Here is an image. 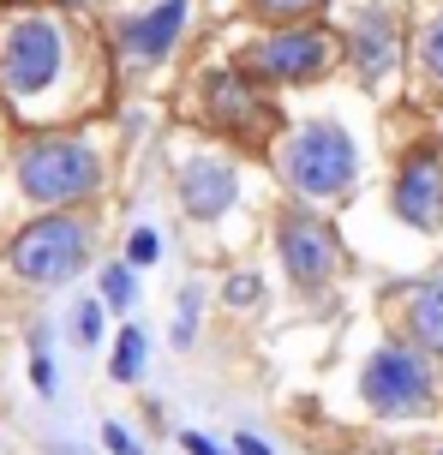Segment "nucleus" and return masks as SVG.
I'll list each match as a JSON object with an SVG mask.
<instances>
[{"label": "nucleus", "mask_w": 443, "mask_h": 455, "mask_svg": "<svg viewBox=\"0 0 443 455\" xmlns=\"http://www.w3.org/2000/svg\"><path fill=\"white\" fill-rule=\"evenodd\" d=\"M270 168H276L288 198H300V204H342V198H353V186L366 174V156H360V138H353L348 120L312 114V120H294L276 138Z\"/></svg>", "instance_id": "obj_1"}, {"label": "nucleus", "mask_w": 443, "mask_h": 455, "mask_svg": "<svg viewBox=\"0 0 443 455\" xmlns=\"http://www.w3.org/2000/svg\"><path fill=\"white\" fill-rule=\"evenodd\" d=\"M192 120H198V132L222 138L233 150H252V156H270L276 150V138L288 132V120L276 108V91H264L257 78L222 60V67H204L192 78Z\"/></svg>", "instance_id": "obj_2"}, {"label": "nucleus", "mask_w": 443, "mask_h": 455, "mask_svg": "<svg viewBox=\"0 0 443 455\" xmlns=\"http://www.w3.org/2000/svg\"><path fill=\"white\" fill-rule=\"evenodd\" d=\"M360 402L372 419H431L443 408V365L420 354L414 341H377L366 365H360Z\"/></svg>", "instance_id": "obj_3"}, {"label": "nucleus", "mask_w": 443, "mask_h": 455, "mask_svg": "<svg viewBox=\"0 0 443 455\" xmlns=\"http://www.w3.org/2000/svg\"><path fill=\"white\" fill-rule=\"evenodd\" d=\"M270 246H276V264L288 275V288L305 299H324L342 282V270H348L342 228L329 222L318 204H300V198H288L270 216Z\"/></svg>", "instance_id": "obj_4"}, {"label": "nucleus", "mask_w": 443, "mask_h": 455, "mask_svg": "<svg viewBox=\"0 0 443 455\" xmlns=\"http://www.w3.org/2000/svg\"><path fill=\"white\" fill-rule=\"evenodd\" d=\"M233 67L257 78L264 91H305V84H324L342 67V36L329 24H281V30L252 36L233 54Z\"/></svg>", "instance_id": "obj_5"}, {"label": "nucleus", "mask_w": 443, "mask_h": 455, "mask_svg": "<svg viewBox=\"0 0 443 455\" xmlns=\"http://www.w3.org/2000/svg\"><path fill=\"white\" fill-rule=\"evenodd\" d=\"M108 186V162L84 138H30L19 150V192L43 210H78Z\"/></svg>", "instance_id": "obj_6"}, {"label": "nucleus", "mask_w": 443, "mask_h": 455, "mask_svg": "<svg viewBox=\"0 0 443 455\" xmlns=\"http://www.w3.org/2000/svg\"><path fill=\"white\" fill-rule=\"evenodd\" d=\"M96 251V228L78 210H43L30 228H19V240L6 251V264L30 282V288H60L91 264Z\"/></svg>", "instance_id": "obj_7"}, {"label": "nucleus", "mask_w": 443, "mask_h": 455, "mask_svg": "<svg viewBox=\"0 0 443 455\" xmlns=\"http://www.w3.org/2000/svg\"><path fill=\"white\" fill-rule=\"evenodd\" d=\"M390 216L407 234H443V138L438 132H414L390 162Z\"/></svg>", "instance_id": "obj_8"}, {"label": "nucleus", "mask_w": 443, "mask_h": 455, "mask_svg": "<svg viewBox=\"0 0 443 455\" xmlns=\"http://www.w3.org/2000/svg\"><path fill=\"white\" fill-rule=\"evenodd\" d=\"M67 72V24L48 12H24L12 19L6 43H0V91L6 96H43L54 78Z\"/></svg>", "instance_id": "obj_9"}, {"label": "nucleus", "mask_w": 443, "mask_h": 455, "mask_svg": "<svg viewBox=\"0 0 443 455\" xmlns=\"http://www.w3.org/2000/svg\"><path fill=\"white\" fill-rule=\"evenodd\" d=\"M174 198L186 210V222L198 228H222L233 210L246 204V168L233 150H186L174 162Z\"/></svg>", "instance_id": "obj_10"}, {"label": "nucleus", "mask_w": 443, "mask_h": 455, "mask_svg": "<svg viewBox=\"0 0 443 455\" xmlns=\"http://www.w3.org/2000/svg\"><path fill=\"white\" fill-rule=\"evenodd\" d=\"M186 30H192V0H144L138 12H126L120 30H115L120 60L138 67V72H156L180 54Z\"/></svg>", "instance_id": "obj_11"}, {"label": "nucleus", "mask_w": 443, "mask_h": 455, "mask_svg": "<svg viewBox=\"0 0 443 455\" xmlns=\"http://www.w3.org/2000/svg\"><path fill=\"white\" fill-rule=\"evenodd\" d=\"M342 60L353 67V78H360L366 91H384V84L401 72V24H396V12L366 6V12L348 24V36H342Z\"/></svg>", "instance_id": "obj_12"}, {"label": "nucleus", "mask_w": 443, "mask_h": 455, "mask_svg": "<svg viewBox=\"0 0 443 455\" xmlns=\"http://www.w3.org/2000/svg\"><path fill=\"white\" fill-rule=\"evenodd\" d=\"M390 323H396L401 341H414L420 354L443 365V275H425V282H407L396 299H390Z\"/></svg>", "instance_id": "obj_13"}, {"label": "nucleus", "mask_w": 443, "mask_h": 455, "mask_svg": "<svg viewBox=\"0 0 443 455\" xmlns=\"http://www.w3.org/2000/svg\"><path fill=\"white\" fill-rule=\"evenodd\" d=\"M144 371H150V330L144 323H120L115 347H108V378L115 384H138Z\"/></svg>", "instance_id": "obj_14"}, {"label": "nucleus", "mask_w": 443, "mask_h": 455, "mask_svg": "<svg viewBox=\"0 0 443 455\" xmlns=\"http://www.w3.org/2000/svg\"><path fill=\"white\" fill-rule=\"evenodd\" d=\"M414 72H420L425 96L443 102V6L420 24V36H414Z\"/></svg>", "instance_id": "obj_15"}, {"label": "nucleus", "mask_w": 443, "mask_h": 455, "mask_svg": "<svg viewBox=\"0 0 443 455\" xmlns=\"http://www.w3.org/2000/svg\"><path fill=\"white\" fill-rule=\"evenodd\" d=\"M96 294H102V306H108V312H120V318H126V312L138 306V270H132L126 258L102 264V282H96Z\"/></svg>", "instance_id": "obj_16"}, {"label": "nucleus", "mask_w": 443, "mask_h": 455, "mask_svg": "<svg viewBox=\"0 0 443 455\" xmlns=\"http://www.w3.org/2000/svg\"><path fill=\"white\" fill-rule=\"evenodd\" d=\"M324 6L329 0H246V12L257 24H270V30H281V24H318Z\"/></svg>", "instance_id": "obj_17"}, {"label": "nucleus", "mask_w": 443, "mask_h": 455, "mask_svg": "<svg viewBox=\"0 0 443 455\" xmlns=\"http://www.w3.org/2000/svg\"><path fill=\"white\" fill-rule=\"evenodd\" d=\"M198 330H204V288L186 282V288H180V306H174V330H168V341H174L180 354H192V347H198Z\"/></svg>", "instance_id": "obj_18"}, {"label": "nucleus", "mask_w": 443, "mask_h": 455, "mask_svg": "<svg viewBox=\"0 0 443 455\" xmlns=\"http://www.w3.org/2000/svg\"><path fill=\"white\" fill-rule=\"evenodd\" d=\"M222 306H228V312H257V306H264V270H252V264L228 270V282H222Z\"/></svg>", "instance_id": "obj_19"}, {"label": "nucleus", "mask_w": 443, "mask_h": 455, "mask_svg": "<svg viewBox=\"0 0 443 455\" xmlns=\"http://www.w3.org/2000/svg\"><path fill=\"white\" fill-rule=\"evenodd\" d=\"M102 330H108V306H102V294H91L78 312H72V341H78V347H96Z\"/></svg>", "instance_id": "obj_20"}, {"label": "nucleus", "mask_w": 443, "mask_h": 455, "mask_svg": "<svg viewBox=\"0 0 443 455\" xmlns=\"http://www.w3.org/2000/svg\"><path fill=\"white\" fill-rule=\"evenodd\" d=\"M126 264L132 270H150V264H162V228L138 222L132 234H126Z\"/></svg>", "instance_id": "obj_21"}, {"label": "nucleus", "mask_w": 443, "mask_h": 455, "mask_svg": "<svg viewBox=\"0 0 443 455\" xmlns=\"http://www.w3.org/2000/svg\"><path fill=\"white\" fill-rule=\"evenodd\" d=\"M102 443H108V455H144V450H138V437L126 432L120 419H108V426H102Z\"/></svg>", "instance_id": "obj_22"}, {"label": "nucleus", "mask_w": 443, "mask_h": 455, "mask_svg": "<svg viewBox=\"0 0 443 455\" xmlns=\"http://www.w3.org/2000/svg\"><path fill=\"white\" fill-rule=\"evenodd\" d=\"M30 384H36V395H54V360H48L43 347H36V360H30Z\"/></svg>", "instance_id": "obj_23"}, {"label": "nucleus", "mask_w": 443, "mask_h": 455, "mask_svg": "<svg viewBox=\"0 0 443 455\" xmlns=\"http://www.w3.org/2000/svg\"><path fill=\"white\" fill-rule=\"evenodd\" d=\"M180 450H186V455H228L216 437H204V432H180Z\"/></svg>", "instance_id": "obj_24"}, {"label": "nucleus", "mask_w": 443, "mask_h": 455, "mask_svg": "<svg viewBox=\"0 0 443 455\" xmlns=\"http://www.w3.org/2000/svg\"><path fill=\"white\" fill-rule=\"evenodd\" d=\"M233 455H276L257 432H233Z\"/></svg>", "instance_id": "obj_25"}, {"label": "nucleus", "mask_w": 443, "mask_h": 455, "mask_svg": "<svg viewBox=\"0 0 443 455\" xmlns=\"http://www.w3.org/2000/svg\"><path fill=\"white\" fill-rule=\"evenodd\" d=\"M48 455H91V450H84V443H54Z\"/></svg>", "instance_id": "obj_26"}, {"label": "nucleus", "mask_w": 443, "mask_h": 455, "mask_svg": "<svg viewBox=\"0 0 443 455\" xmlns=\"http://www.w3.org/2000/svg\"><path fill=\"white\" fill-rule=\"evenodd\" d=\"M431 455H443V450H431Z\"/></svg>", "instance_id": "obj_27"}]
</instances>
